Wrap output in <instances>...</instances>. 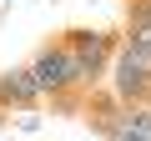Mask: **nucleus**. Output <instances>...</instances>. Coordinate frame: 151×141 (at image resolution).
<instances>
[{
  "mask_svg": "<svg viewBox=\"0 0 151 141\" xmlns=\"http://www.w3.org/2000/svg\"><path fill=\"white\" fill-rule=\"evenodd\" d=\"M30 76H35L40 96H50V101H65L70 91H81V86H76V65H70L65 40H45V45L30 55Z\"/></svg>",
  "mask_w": 151,
  "mask_h": 141,
  "instance_id": "obj_4",
  "label": "nucleus"
},
{
  "mask_svg": "<svg viewBox=\"0 0 151 141\" xmlns=\"http://www.w3.org/2000/svg\"><path fill=\"white\" fill-rule=\"evenodd\" d=\"M111 96L121 106H151V50L131 45L126 35H121L116 65H111Z\"/></svg>",
  "mask_w": 151,
  "mask_h": 141,
  "instance_id": "obj_3",
  "label": "nucleus"
},
{
  "mask_svg": "<svg viewBox=\"0 0 151 141\" xmlns=\"http://www.w3.org/2000/svg\"><path fill=\"white\" fill-rule=\"evenodd\" d=\"M126 40L151 50V0H126Z\"/></svg>",
  "mask_w": 151,
  "mask_h": 141,
  "instance_id": "obj_6",
  "label": "nucleus"
},
{
  "mask_svg": "<svg viewBox=\"0 0 151 141\" xmlns=\"http://www.w3.org/2000/svg\"><path fill=\"white\" fill-rule=\"evenodd\" d=\"M60 40H65V50H70V65H76V86L96 96V86H101V81L111 76V65H116L121 35H111V30H86V25H76V30H65Z\"/></svg>",
  "mask_w": 151,
  "mask_h": 141,
  "instance_id": "obj_1",
  "label": "nucleus"
},
{
  "mask_svg": "<svg viewBox=\"0 0 151 141\" xmlns=\"http://www.w3.org/2000/svg\"><path fill=\"white\" fill-rule=\"evenodd\" d=\"M86 116L106 141H151V106H121L116 96H91Z\"/></svg>",
  "mask_w": 151,
  "mask_h": 141,
  "instance_id": "obj_2",
  "label": "nucleus"
},
{
  "mask_svg": "<svg viewBox=\"0 0 151 141\" xmlns=\"http://www.w3.org/2000/svg\"><path fill=\"white\" fill-rule=\"evenodd\" d=\"M40 101V86L30 76V65H10L0 70V111H30Z\"/></svg>",
  "mask_w": 151,
  "mask_h": 141,
  "instance_id": "obj_5",
  "label": "nucleus"
}]
</instances>
